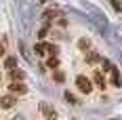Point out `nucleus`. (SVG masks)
<instances>
[{"mask_svg":"<svg viewBox=\"0 0 122 120\" xmlns=\"http://www.w3.org/2000/svg\"><path fill=\"white\" fill-rule=\"evenodd\" d=\"M78 47L82 48V51H84V48H88L91 47V42H88V40H84V38H82V40H80V42H78Z\"/></svg>","mask_w":122,"mask_h":120,"instance_id":"nucleus-12","label":"nucleus"},{"mask_svg":"<svg viewBox=\"0 0 122 120\" xmlns=\"http://www.w3.org/2000/svg\"><path fill=\"white\" fill-rule=\"evenodd\" d=\"M55 80H57V82H63V80H65L63 72H55Z\"/></svg>","mask_w":122,"mask_h":120,"instance_id":"nucleus-13","label":"nucleus"},{"mask_svg":"<svg viewBox=\"0 0 122 120\" xmlns=\"http://www.w3.org/2000/svg\"><path fill=\"white\" fill-rule=\"evenodd\" d=\"M95 84H97L99 89H105V78H103L101 72H95Z\"/></svg>","mask_w":122,"mask_h":120,"instance_id":"nucleus-8","label":"nucleus"},{"mask_svg":"<svg viewBox=\"0 0 122 120\" xmlns=\"http://www.w3.org/2000/svg\"><path fill=\"white\" fill-rule=\"evenodd\" d=\"M15 103H17V99H15V97H13V95H4V97H0V105H2V108H4V110L13 108Z\"/></svg>","mask_w":122,"mask_h":120,"instance_id":"nucleus-3","label":"nucleus"},{"mask_svg":"<svg viewBox=\"0 0 122 120\" xmlns=\"http://www.w3.org/2000/svg\"><path fill=\"white\" fill-rule=\"evenodd\" d=\"M110 72H112V84H114V86H120V84H122V78H120V74H118V70L112 68Z\"/></svg>","mask_w":122,"mask_h":120,"instance_id":"nucleus-5","label":"nucleus"},{"mask_svg":"<svg viewBox=\"0 0 122 120\" xmlns=\"http://www.w3.org/2000/svg\"><path fill=\"white\" fill-rule=\"evenodd\" d=\"M76 86H78V91L84 93V95H88V93L93 91V84H91V80H88L86 76H78V78H76Z\"/></svg>","mask_w":122,"mask_h":120,"instance_id":"nucleus-1","label":"nucleus"},{"mask_svg":"<svg viewBox=\"0 0 122 120\" xmlns=\"http://www.w3.org/2000/svg\"><path fill=\"white\" fill-rule=\"evenodd\" d=\"M9 91H11V93H19V95H21V93H25V91H27V86H25L21 80H13L11 86H9Z\"/></svg>","mask_w":122,"mask_h":120,"instance_id":"nucleus-2","label":"nucleus"},{"mask_svg":"<svg viewBox=\"0 0 122 120\" xmlns=\"http://www.w3.org/2000/svg\"><path fill=\"white\" fill-rule=\"evenodd\" d=\"M57 65H59V59H57V57L53 55V57L49 59V68H57Z\"/></svg>","mask_w":122,"mask_h":120,"instance_id":"nucleus-11","label":"nucleus"},{"mask_svg":"<svg viewBox=\"0 0 122 120\" xmlns=\"http://www.w3.org/2000/svg\"><path fill=\"white\" fill-rule=\"evenodd\" d=\"M11 78H13V80H23V78H25V74L21 72L19 68H13V70H11Z\"/></svg>","mask_w":122,"mask_h":120,"instance_id":"nucleus-7","label":"nucleus"},{"mask_svg":"<svg viewBox=\"0 0 122 120\" xmlns=\"http://www.w3.org/2000/svg\"><path fill=\"white\" fill-rule=\"evenodd\" d=\"M114 2V9L116 11H122V0H112Z\"/></svg>","mask_w":122,"mask_h":120,"instance_id":"nucleus-14","label":"nucleus"},{"mask_svg":"<svg viewBox=\"0 0 122 120\" xmlns=\"http://www.w3.org/2000/svg\"><path fill=\"white\" fill-rule=\"evenodd\" d=\"M40 112H42L46 118H57V112H55L53 108H49L46 103H40Z\"/></svg>","mask_w":122,"mask_h":120,"instance_id":"nucleus-4","label":"nucleus"},{"mask_svg":"<svg viewBox=\"0 0 122 120\" xmlns=\"http://www.w3.org/2000/svg\"><path fill=\"white\" fill-rule=\"evenodd\" d=\"M86 61H88V63H95V61H99V55L95 53V51H93V53H88V57H86Z\"/></svg>","mask_w":122,"mask_h":120,"instance_id":"nucleus-10","label":"nucleus"},{"mask_svg":"<svg viewBox=\"0 0 122 120\" xmlns=\"http://www.w3.org/2000/svg\"><path fill=\"white\" fill-rule=\"evenodd\" d=\"M4 68H6V70H13V68H17V59H15V57H9V59L4 61Z\"/></svg>","mask_w":122,"mask_h":120,"instance_id":"nucleus-9","label":"nucleus"},{"mask_svg":"<svg viewBox=\"0 0 122 120\" xmlns=\"http://www.w3.org/2000/svg\"><path fill=\"white\" fill-rule=\"evenodd\" d=\"M0 80H2V74H0Z\"/></svg>","mask_w":122,"mask_h":120,"instance_id":"nucleus-17","label":"nucleus"},{"mask_svg":"<svg viewBox=\"0 0 122 120\" xmlns=\"http://www.w3.org/2000/svg\"><path fill=\"white\" fill-rule=\"evenodd\" d=\"M2 55H4V47L0 44V57H2Z\"/></svg>","mask_w":122,"mask_h":120,"instance_id":"nucleus-16","label":"nucleus"},{"mask_svg":"<svg viewBox=\"0 0 122 120\" xmlns=\"http://www.w3.org/2000/svg\"><path fill=\"white\" fill-rule=\"evenodd\" d=\"M65 99H67V101H72V103H76V99H74L72 93H65Z\"/></svg>","mask_w":122,"mask_h":120,"instance_id":"nucleus-15","label":"nucleus"},{"mask_svg":"<svg viewBox=\"0 0 122 120\" xmlns=\"http://www.w3.org/2000/svg\"><path fill=\"white\" fill-rule=\"evenodd\" d=\"M49 47L51 44H46V42H38L36 44V53L38 55H46V53H49Z\"/></svg>","mask_w":122,"mask_h":120,"instance_id":"nucleus-6","label":"nucleus"}]
</instances>
